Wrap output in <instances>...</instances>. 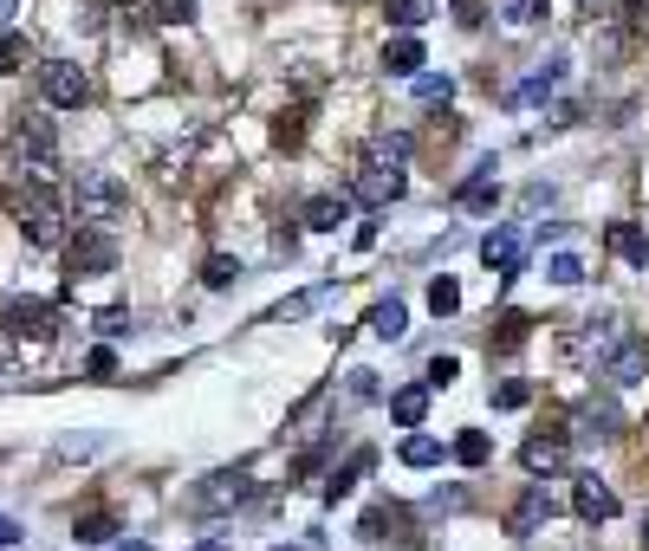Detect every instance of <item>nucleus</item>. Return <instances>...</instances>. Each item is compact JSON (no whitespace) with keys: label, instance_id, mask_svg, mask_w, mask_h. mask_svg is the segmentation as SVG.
Masks as SVG:
<instances>
[{"label":"nucleus","instance_id":"nucleus-16","mask_svg":"<svg viewBox=\"0 0 649 551\" xmlns=\"http://www.w3.org/2000/svg\"><path fill=\"white\" fill-rule=\"evenodd\" d=\"M410 131H377V137H363V169H403L410 162Z\"/></svg>","mask_w":649,"mask_h":551},{"label":"nucleus","instance_id":"nucleus-10","mask_svg":"<svg viewBox=\"0 0 649 551\" xmlns=\"http://www.w3.org/2000/svg\"><path fill=\"white\" fill-rule=\"evenodd\" d=\"M247 474H240V468H234V474H209V481H202V493H189V506H195V513H227V506H240V499H247Z\"/></svg>","mask_w":649,"mask_h":551},{"label":"nucleus","instance_id":"nucleus-36","mask_svg":"<svg viewBox=\"0 0 649 551\" xmlns=\"http://www.w3.org/2000/svg\"><path fill=\"white\" fill-rule=\"evenodd\" d=\"M202 279H209V285H215V292H227V285H234V279H240V260H227V254H215V260H209V267H202Z\"/></svg>","mask_w":649,"mask_h":551},{"label":"nucleus","instance_id":"nucleus-34","mask_svg":"<svg viewBox=\"0 0 649 551\" xmlns=\"http://www.w3.org/2000/svg\"><path fill=\"white\" fill-rule=\"evenodd\" d=\"M85 376H91V383H111V376H118V350L111 345L85 350Z\"/></svg>","mask_w":649,"mask_h":551},{"label":"nucleus","instance_id":"nucleus-4","mask_svg":"<svg viewBox=\"0 0 649 551\" xmlns=\"http://www.w3.org/2000/svg\"><path fill=\"white\" fill-rule=\"evenodd\" d=\"M597 376H604V383H617V390H644V383H649V345L617 331L611 345L597 350Z\"/></svg>","mask_w":649,"mask_h":551},{"label":"nucleus","instance_id":"nucleus-19","mask_svg":"<svg viewBox=\"0 0 649 551\" xmlns=\"http://www.w3.org/2000/svg\"><path fill=\"white\" fill-rule=\"evenodd\" d=\"M423 66H429V53H423V40H416V33H396V40L383 46V71H396V78H416Z\"/></svg>","mask_w":649,"mask_h":551},{"label":"nucleus","instance_id":"nucleus-38","mask_svg":"<svg viewBox=\"0 0 649 551\" xmlns=\"http://www.w3.org/2000/svg\"><path fill=\"white\" fill-rule=\"evenodd\" d=\"M318 299H325V285H318V292H299V299H287V305H273V318H305Z\"/></svg>","mask_w":649,"mask_h":551},{"label":"nucleus","instance_id":"nucleus-43","mask_svg":"<svg viewBox=\"0 0 649 551\" xmlns=\"http://www.w3.org/2000/svg\"><path fill=\"white\" fill-rule=\"evenodd\" d=\"M455 13H461V26H481V20H488V7H481V0H455Z\"/></svg>","mask_w":649,"mask_h":551},{"label":"nucleus","instance_id":"nucleus-8","mask_svg":"<svg viewBox=\"0 0 649 551\" xmlns=\"http://www.w3.org/2000/svg\"><path fill=\"white\" fill-rule=\"evenodd\" d=\"M345 195H351V207H390L403 195V169H358V182Z\"/></svg>","mask_w":649,"mask_h":551},{"label":"nucleus","instance_id":"nucleus-42","mask_svg":"<svg viewBox=\"0 0 649 551\" xmlns=\"http://www.w3.org/2000/svg\"><path fill=\"white\" fill-rule=\"evenodd\" d=\"M455 376H461V357H435L429 363V390L435 383H455Z\"/></svg>","mask_w":649,"mask_h":551},{"label":"nucleus","instance_id":"nucleus-11","mask_svg":"<svg viewBox=\"0 0 649 551\" xmlns=\"http://www.w3.org/2000/svg\"><path fill=\"white\" fill-rule=\"evenodd\" d=\"M7 325H13V338H53L59 331V312L46 305V299H13V312H7Z\"/></svg>","mask_w":649,"mask_h":551},{"label":"nucleus","instance_id":"nucleus-30","mask_svg":"<svg viewBox=\"0 0 649 551\" xmlns=\"http://www.w3.org/2000/svg\"><path fill=\"white\" fill-rule=\"evenodd\" d=\"M494 13L506 26H533V20H546V0H494Z\"/></svg>","mask_w":649,"mask_h":551},{"label":"nucleus","instance_id":"nucleus-6","mask_svg":"<svg viewBox=\"0 0 649 551\" xmlns=\"http://www.w3.org/2000/svg\"><path fill=\"white\" fill-rule=\"evenodd\" d=\"M66 267L72 279H98L118 267V240H111V227H78V240L66 247Z\"/></svg>","mask_w":649,"mask_h":551},{"label":"nucleus","instance_id":"nucleus-9","mask_svg":"<svg viewBox=\"0 0 649 551\" xmlns=\"http://www.w3.org/2000/svg\"><path fill=\"white\" fill-rule=\"evenodd\" d=\"M494 176H501V169H494V156H488V162L455 189V207H461V214H494V207H501V182H494Z\"/></svg>","mask_w":649,"mask_h":551},{"label":"nucleus","instance_id":"nucleus-45","mask_svg":"<svg viewBox=\"0 0 649 551\" xmlns=\"http://www.w3.org/2000/svg\"><path fill=\"white\" fill-rule=\"evenodd\" d=\"M189 551H234L227 539H202V546H189Z\"/></svg>","mask_w":649,"mask_h":551},{"label":"nucleus","instance_id":"nucleus-46","mask_svg":"<svg viewBox=\"0 0 649 551\" xmlns=\"http://www.w3.org/2000/svg\"><path fill=\"white\" fill-rule=\"evenodd\" d=\"M584 7H591V13H617V0H584Z\"/></svg>","mask_w":649,"mask_h":551},{"label":"nucleus","instance_id":"nucleus-5","mask_svg":"<svg viewBox=\"0 0 649 551\" xmlns=\"http://www.w3.org/2000/svg\"><path fill=\"white\" fill-rule=\"evenodd\" d=\"M33 78H40V98H46L53 111H78V104H91V78H85L72 59H46Z\"/></svg>","mask_w":649,"mask_h":551},{"label":"nucleus","instance_id":"nucleus-13","mask_svg":"<svg viewBox=\"0 0 649 551\" xmlns=\"http://www.w3.org/2000/svg\"><path fill=\"white\" fill-rule=\"evenodd\" d=\"M481 260L494 267L501 279H519V260H526V240L513 234V227H494L488 240H481Z\"/></svg>","mask_w":649,"mask_h":551},{"label":"nucleus","instance_id":"nucleus-27","mask_svg":"<svg viewBox=\"0 0 649 551\" xmlns=\"http://www.w3.org/2000/svg\"><path fill=\"white\" fill-rule=\"evenodd\" d=\"M383 13H390L403 33H416L423 20H435V0H383Z\"/></svg>","mask_w":649,"mask_h":551},{"label":"nucleus","instance_id":"nucleus-49","mask_svg":"<svg viewBox=\"0 0 649 551\" xmlns=\"http://www.w3.org/2000/svg\"><path fill=\"white\" fill-rule=\"evenodd\" d=\"M644 551H649V519H644Z\"/></svg>","mask_w":649,"mask_h":551},{"label":"nucleus","instance_id":"nucleus-44","mask_svg":"<svg viewBox=\"0 0 649 551\" xmlns=\"http://www.w3.org/2000/svg\"><path fill=\"white\" fill-rule=\"evenodd\" d=\"M7 546H20V526H13V519L0 513V551H7Z\"/></svg>","mask_w":649,"mask_h":551},{"label":"nucleus","instance_id":"nucleus-21","mask_svg":"<svg viewBox=\"0 0 649 551\" xmlns=\"http://www.w3.org/2000/svg\"><path fill=\"white\" fill-rule=\"evenodd\" d=\"M429 383H410V390H396V396H390V421H396V428H423V415H429Z\"/></svg>","mask_w":649,"mask_h":551},{"label":"nucleus","instance_id":"nucleus-15","mask_svg":"<svg viewBox=\"0 0 649 551\" xmlns=\"http://www.w3.org/2000/svg\"><path fill=\"white\" fill-rule=\"evenodd\" d=\"M578 519H591V526H604V519H617V493L597 481V474H578V493H572Z\"/></svg>","mask_w":649,"mask_h":551},{"label":"nucleus","instance_id":"nucleus-50","mask_svg":"<svg viewBox=\"0 0 649 551\" xmlns=\"http://www.w3.org/2000/svg\"><path fill=\"white\" fill-rule=\"evenodd\" d=\"M273 551H299V546H273Z\"/></svg>","mask_w":649,"mask_h":551},{"label":"nucleus","instance_id":"nucleus-33","mask_svg":"<svg viewBox=\"0 0 649 551\" xmlns=\"http://www.w3.org/2000/svg\"><path fill=\"white\" fill-rule=\"evenodd\" d=\"M533 403V383L526 376H506V383H494V409H526Z\"/></svg>","mask_w":649,"mask_h":551},{"label":"nucleus","instance_id":"nucleus-7","mask_svg":"<svg viewBox=\"0 0 649 551\" xmlns=\"http://www.w3.org/2000/svg\"><path fill=\"white\" fill-rule=\"evenodd\" d=\"M358 539H370V546H383V551H390V546L416 551V546H410V539H416V532H410V513H403V506H390V499H377V506L358 519Z\"/></svg>","mask_w":649,"mask_h":551},{"label":"nucleus","instance_id":"nucleus-31","mask_svg":"<svg viewBox=\"0 0 649 551\" xmlns=\"http://www.w3.org/2000/svg\"><path fill=\"white\" fill-rule=\"evenodd\" d=\"M416 98H423V104H448V98H455V78H448V71H416Z\"/></svg>","mask_w":649,"mask_h":551},{"label":"nucleus","instance_id":"nucleus-35","mask_svg":"<svg viewBox=\"0 0 649 551\" xmlns=\"http://www.w3.org/2000/svg\"><path fill=\"white\" fill-rule=\"evenodd\" d=\"M546 279H552V285H584V260H578V254H552Z\"/></svg>","mask_w":649,"mask_h":551},{"label":"nucleus","instance_id":"nucleus-20","mask_svg":"<svg viewBox=\"0 0 649 551\" xmlns=\"http://www.w3.org/2000/svg\"><path fill=\"white\" fill-rule=\"evenodd\" d=\"M370 468H377V454H370V448H358V454H351L345 468H332V474H325V499L338 506L345 493H358V481H363V474H370Z\"/></svg>","mask_w":649,"mask_h":551},{"label":"nucleus","instance_id":"nucleus-32","mask_svg":"<svg viewBox=\"0 0 649 551\" xmlns=\"http://www.w3.org/2000/svg\"><path fill=\"white\" fill-rule=\"evenodd\" d=\"M149 20L156 26H189L195 20V0H149Z\"/></svg>","mask_w":649,"mask_h":551},{"label":"nucleus","instance_id":"nucleus-2","mask_svg":"<svg viewBox=\"0 0 649 551\" xmlns=\"http://www.w3.org/2000/svg\"><path fill=\"white\" fill-rule=\"evenodd\" d=\"M66 207L78 214V227H111L124 207H131V189L104 169H78L72 189H66Z\"/></svg>","mask_w":649,"mask_h":551},{"label":"nucleus","instance_id":"nucleus-26","mask_svg":"<svg viewBox=\"0 0 649 551\" xmlns=\"http://www.w3.org/2000/svg\"><path fill=\"white\" fill-rule=\"evenodd\" d=\"M578 428H584V441H611V435L624 428V415L611 409V403H604V409H597V403H584V409H578Z\"/></svg>","mask_w":649,"mask_h":551},{"label":"nucleus","instance_id":"nucleus-25","mask_svg":"<svg viewBox=\"0 0 649 551\" xmlns=\"http://www.w3.org/2000/svg\"><path fill=\"white\" fill-rule=\"evenodd\" d=\"M448 454H455V461H461V468H488V461H494V441H488V435H481V428H461V435H455V448H448Z\"/></svg>","mask_w":649,"mask_h":551},{"label":"nucleus","instance_id":"nucleus-23","mask_svg":"<svg viewBox=\"0 0 649 551\" xmlns=\"http://www.w3.org/2000/svg\"><path fill=\"white\" fill-rule=\"evenodd\" d=\"M370 331H377L383 345H396V338L410 331V305H403V299H377V305H370Z\"/></svg>","mask_w":649,"mask_h":551},{"label":"nucleus","instance_id":"nucleus-47","mask_svg":"<svg viewBox=\"0 0 649 551\" xmlns=\"http://www.w3.org/2000/svg\"><path fill=\"white\" fill-rule=\"evenodd\" d=\"M118 551H149L144 539H118Z\"/></svg>","mask_w":649,"mask_h":551},{"label":"nucleus","instance_id":"nucleus-17","mask_svg":"<svg viewBox=\"0 0 649 551\" xmlns=\"http://www.w3.org/2000/svg\"><path fill=\"white\" fill-rule=\"evenodd\" d=\"M559 78H566V59L552 53L546 66L533 71V78H526V85H513V91H506V104H513V111H519V104H546V98L559 91Z\"/></svg>","mask_w":649,"mask_h":551},{"label":"nucleus","instance_id":"nucleus-12","mask_svg":"<svg viewBox=\"0 0 649 551\" xmlns=\"http://www.w3.org/2000/svg\"><path fill=\"white\" fill-rule=\"evenodd\" d=\"M552 513H559V506H552V493H546V486H526V493H519V506L506 513V532H513V539H533Z\"/></svg>","mask_w":649,"mask_h":551},{"label":"nucleus","instance_id":"nucleus-22","mask_svg":"<svg viewBox=\"0 0 649 551\" xmlns=\"http://www.w3.org/2000/svg\"><path fill=\"white\" fill-rule=\"evenodd\" d=\"M611 254H617L624 267H649V234L637 221H617V227H611Z\"/></svg>","mask_w":649,"mask_h":551},{"label":"nucleus","instance_id":"nucleus-18","mask_svg":"<svg viewBox=\"0 0 649 551\" xmlns=\"http://www.w3.org/2000/svg\"><path fill=\"white\" fill-rule=\"evenodd\" d=\"M299 221L318 227V234H338V227L351 221V195H312V202L299 207Z\"/></svg>","mask_w":649,"mask_h":551},{"label":"nucleus","instance_id":"nucleus-1","mask_svg":"<svg viewBox=\"0 0 649 551\" xmlns=\"http://www.w3.org/2000/svg\"><path fill=\"white\" fill-rule=\"evenodd\" d=\"M13 214H20V234H26L33 247H59V240H66V202L53 195V182L20 176V182H13Z\"/></svg>","mask_w":649,"mask_h":551},{"label":"nucleus","instance_id":"nucleus-29","mask_svg":"<svg viewBox=\"0 0 649 551\" xmlns=\"http://www.w3.org/2000/svg\"><path fill=\"white\" fill-rule=\"evenodd\" d=\"M429 312H435V318H455V312H461V285H455L448 273L429 279Z\"/></svg>","mask_w":649,"mask_h":551},{"label":"nucleus","instance_id":"nucleus-28","mask_svg":"<svg viewBox=\"0 0 649 551\" xmlns=\"http://www.w3.org/2000/svg\"><path fill=\"white\" fill-rule=\"evenodd\" d=\"M441 454H448V448H441L435 435H410V441H403V468H441Z\"/></svg>","mask_w":649,"mask_h":551},{"label":"nucleus","instance_id":"nucleus-39","mask_svg":"<svg viewBox=\"0 0 649 551\" xmlns=\"http://www.w3.org/2000/svg\"><path fill=\"white\" fill-rule=\"evenodd\" d=\"M273 143H280V149H299V143H305V117H280V124H273Z\"/></svg>","mask_w":649,"mask_h":551},{"label":"nucleus","instance_id":"nucleus-3","mask_svg":"<svg viewBox=\"0 0 649 551\" xmlns=\"http://www.w3.org/2000/svg\"><path fill=\"white\" fill-rule=\"evenodd\" d=\"M7 143H13V156L26 162V176H40V182L53 176V162H59V131L46 124V111H20Z\"/></svg>","mask_w":649,"mask_h":551},{"label":"nucleus","instance_id":"nucleus-37","mask_svg":"<svg viewBox=\"0 0 649 551\" xmlns=\"http://www.w3.org/2000/svg\"><path fill=\"white\" fill-rule=\"evenodd\" d=\"M20 66H26V40H20V33H0V78L20 71Z\"/></svg>","mask_w":649,"mask_h":551},{"label":"nucleus","instance_id":"nucleus-24","mask_svg":"<svg viewBox=\"0 0 649 551\" xmlns=\"http://www.w3.org/2000/svg\"><path fill=\"white\" fill-rule=\"evenodd\" d=\"M78 546H111L118 539V513H104V506H91V513H78Z\"/></svg>","mask_w":649,"mask_h":551},{"label":"nucleus","instance_id":"nucleus-41","mask_svg":"<svg viewBox=\"0 0 649 551\" xmlns=\"http://www.w3.org/2000/svg\"><path fill=\"white\" fill-rule=\"evenodd\" d=\"M98 448H104L98 435H85V441H59V461H91Z\"/></svg>","mask_w":649,"mask_h":551},{"label":"nucleus","instance_id":"nucleus-40","mask_svg":"<svg viewBox=\"0 0 649 551\" xmlns=\"http://www.w3.org/2000/svg\"><path fill=\"white\" fill-rule=\"evenodd\" d=\"M377 370H351V403H377Z\"/></svg>","mask_w":649,"mask_h":551},{"label":"nucleus","instance_id":"nucleus-14","mask_svg":"<svg viewBox=\"0 0 649 551\" xmlns=\"http://www.w3.org/2000/svg\"><path fill=\"white\" fill-rule=\"evenodd\" d=\"M566 454H572V441H566V435H533V441L519 448V468H526V474H559V468H566Z\"/></svg>","mask_w":649,"mask_h":551},{"label":"nucleus","instance_id":"nucleus-48","mask_svg":"<svg viewBox=\"0 0 649 551\" xmlns=\"http://www.w3.org/2000/svg\"><path fill=\"white\" fill-rule=\"evenodd\" d=\"M13 7H20V0H0V20H7V13H13Z\"/></svg>","mask_w":649,"mask_h":551}]
</instances>
